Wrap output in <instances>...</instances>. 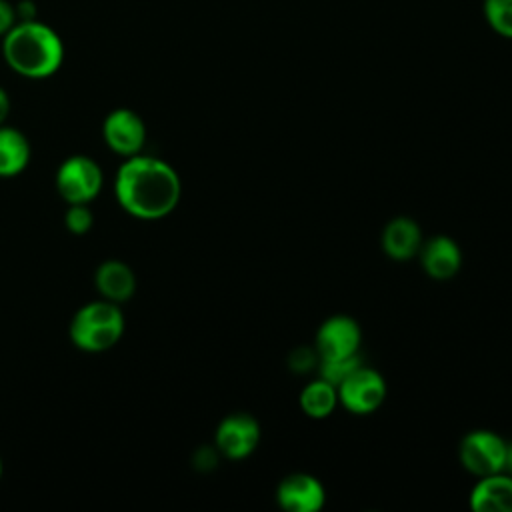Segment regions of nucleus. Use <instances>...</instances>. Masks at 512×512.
<instances>
[{"instance_id": "nucleus-1", "label": "nucleus", "mask_w": 512, "mask_h": 512, "mask_svg": "<svg viewBox=\"0 0 512 512\" xmlns=\"http://www.w3.org/2000/svg\"><path fill=\"white\" fill-rule=\"evenodd\" d=\"M114 194L120 208L130 216L158 220L178 206L182 182L168 162L136 154L118 166Z\"/></svg>"}, {"instance_id": "nucleus-2", "label": "nucleus", "mask_w": 512, "mask_h": 512, "mask_svg": "<svg viewBox=\"0 0 512 512\" xmlns=\"http://www.w3.org/2000/svg\"><path fill=\"white\" fill-rule=\"evenodd\" d=\"M64 40L46 22L36 18L18 20L2 36V56L12 72L22 78L42 80L54 76L64 64Z\"/></svg>"}, {"instance_id": "nucleus-3", "label": "nucleus", "mask_w": 512, "mask_h": 512, "mask_svg": "<svg viewBox=\"0 0 512 512\" xmlns=\"http://www.w3.org/2000/svg\"><path fill=\"white\" fill-rule=\"evenodd\" d=\"M124 314L120 304L94 300L76 310L70 322V340L84 352H106L118 344L124 334Z\"/></svg>"}, {"instance_id": "nucleus-4", "label": "nucleus", "mask_w": 512, "mask_h": 512, "mask_svg": "<svg viewBox=\"0 0 512 512\" xmlns=\"http://www.w3.org/2000/svg\"><path fill=\"white\" fill-rule=\"evenodd\" d=\"M102 168L84 154L68 156L56 170V192L66 204H90L102 190Z\"/></svg>"}, {"instance_id": "nucleus-5", "label": "nucleus", "mask_w": 512, "mask_h": 512, "mask_svg": "<svg viewBox=\"0 0 512 512\" xmlns=\"http://www.w3.org/2000/svg\"><path fill=\"white\" fill-rule=\"evenodd\" d=\"M508 444L490 430H474L460 442V462L476 476H490L504 470Z\"/></svg>"}, {"instance_id": "nucleus-6", "label": "nucleus", "mask_w": 512, "mask_h": 512, "mask_svg": "<svg viewBox=\"0 0 512 512\" xmlns=\"http://www.w3.org/2000/svg\"><path fill=\"white\" fill-rule=\"evenodd\" d=\"M106 146L118 156L130 158L142 152L146 142V124L138 112L130 108H114L102 124Z\"/></svg>"}, {"instance_id": "nucleus-7", "label": "nucleus", "mask_w": 512, "mask_h": 512, "mask_svg": "<svg viewBox=\"0 0 512 512\" xmlns=\"http://www.w3.org/2000/svg\"><path fill=\"white\" fill-rule=\"evenodd\" d=\"M386 398L384 378L370 368L358 366L338 384V400L354 414L374 412Z\"/></svg>"}, {"instance_id": "nucleus-8", "label": "nucleus", "mask_w": 512, "mask_h": 512, "mask_svg": "<svg viewBox=\"0 0 512 512\" xmlns=\"http://www.w3.org/2000/svg\"><path fill=\"white\" fill-rule=\"evenodd\" d=\"M362 332L354 318L332 316L328 318L316 334V354L320 360H338L356 356L360 348Z\"/></svg>"}, {"instance_id": "nucleus-9", "label": "nucleus", "mask_w": 512, "mask_h": 512, "mask_svg": "<svg viewBox=\"0 0 512 512\" xmlns=\"http://www.w3.org/2000/svg\"><path fill=\"white\" fill-rule=\"evenodd\" d=\"M260 442V426L250 414H230L216 428V448L232 460L250 456Z\"/></svg>"}, {"instance_id": "nucleus-10", "label": "nucleus", "mask_w": 512, "mask_h": 512, "mask_svg": "<svg viewBox=\"0 0 512 512\" xmlns=\"http://www.w3.org/2000/svg\"><path fill=\"white\" fill-rule=\"evenodd\" d=\"M278 504L290 512H316L326 502L324 486L310 474H292L284 478L276 492Z\"/></svg>"}, {"instance_id": "nucleus-11", "label": "nucleus", "mask_w": 512, "mask_h": 512, "mask_svg": "<svg viewBox=\"0 0 512 512\" xmlns=\"http://www.w3.org/2000/svg\"><path fill=\"white\" fill-rule=\"evenodd\" d=\"M418 254H420L424 272L436 280L452 278L462 264L460 246L448 236H434L422 242V248Z\"/></svg>"}, {"instance_id": "nucleus-12", "label": "nucleus", "mask_w": 512, "mask_h": 512, "mask_svg": "<svg viewBox=\"0 0 512 512\" xmlns=\"http://www.w3.org/2000/svg\"><path fill=\"white\" fill-rule=\"evenodd\" d=\"M94 284L100 296L114 304L128 302L136 292V276L122 260H104L94 272Z\"/></svg>"}, {"instance_id": "nucleus-13", "label": "nucleus", "mask_w": 512, "mask_h": 512, "mask_svg": "<svg viewBox=\"0 0 512 512\" xmlns=\"http://www.w3.org/2000/svg\"><path fill=\"white\" fill-rule=\"evenodd\" d=\"M382 248L392 260H410L422 248L420 226L406 216L390 220L382 232Z\"/></svg>"}, {"instance_id": "nucleus-14", "label": "nucleus", "mask_w": 512, "mask_h": 512, "mask_svg": "<svg viewBox=\"0 0 512 512\" xmlns=\"http://www.w3.org/2000/svg\"><path fill=\"white\" fill-rule=\"evenodd\" d=\"M470 506L478 512H512V476H482L470 494Z\"/></svg>"}, {"instance_id": "nucleus-15", "label": "nucleus", "mask_w": 512, "mask_h": 512, "mask_svg": "<svg viewBox=\"0 0 512 512\" xmlns=\"http://www.w3.org/2000/svg\"><path fill=\"white\" fill-rule=\"evenodd\" d=\"M32 158L28 138L14 126H0V178H14L26 170Z\"/></svg>"}, {"instance_id": "nucleus-16", "label": "nucleus", "mask_w": 512, "mask_h": 512, "mask_svg": "<svg viewBox=\"0 0 512 512\" xmlns=\"http://www.w3.org/2000/svg\"><path fill=\"white\" fill-rule=\"evenodd\" d=\"M338 402V388L324 378L310 382L300 394V406L310 418H326Z\"/></svg>"}, {"instance_id": "nucleus-17", "label": "nucleus", "mask_w": 512, "mask_h": 512, "mask_svg": "<svg viewBox=\"0 0 512 512\" xmlns=\"http://www.w3.org/2000/svg\"><path fill=\"white\" fill-rule=\"evenodd\" d=\"M482 14L498 36L512 40V0H482Z\"/></svg>"}, {"instance_id": "nucleus-18", "label": "nucleus", "mask_w": 512, "mask_h": 512, "mask_svg": "<svg viewBox=\"0 0 512 512\" xmlns=\"http://www.w3.org/2000/svg\"><path fill=\"white\" fill-rule=\"evenodd\" d=\"M358 366H362L358 354L348 358H338V360H320V378L328 380L338 388V384L346 380Z\"/></svg>"}, {"instance_id": "nucleus-19", "label": "nucleus", "mask_w": 512, "mask_h": 512, "mask_svg": "<svg viewBox=\"0 0 512 512\" xmlns=\"http://www.w3.org/2000/svg\"><path fill=\"white\" fill-rule=\"evenodd\" d=\"M94 224V212L90 210V204H68V210L64 214V226L72 234H86Z\"/></svg>"}, {"instance_id": "nucleus-20", "label": "nucleus", "mask_w": 512, "mask_h": 512, "mask_svg": "<svg viewBox=\"0 0 512 512\" xmlns=\"http://www.w3.org/2000/svg\"><path fill=\"white\" fill-rule=\"evenodd\" d=\"M16 22H18L16 6L8 0H0V38L6 36Z\"/></svg>"}, {"instance_id": "nucleus-21", "label": "nucleus", "mask_w": 512, "mask_h": 512, "mask_svg": "<svg viewBox=\"0 0 512 512\" xmlns=\"http://www.w3.org/2000/svg\"><path fill=\"white\" fill-rule=\"evenodd\" d=\"M314 352V350H312ZM306 348H300V350H294L292 352V368L294 370H306L314 364V354Z\"/></svg>"}, {"instance_id": "nucleus-22", "label": "nucleus", "mask_w": 512, "mask_h": 512, "mask_svg": "<svg viewBox=\"0 0 512 512\" xmlns=\"http://www.w3.org/2000/svg\"><path fill=\"white\" fill-rule=\"evenodd\" d=\"M8 114H10V96H8V92L0 86V126L6 122Z\"/></svg>"}, {"instance_id": "nucleus-23", "label": "nucleus", "mask_w": 512, "mask_h": 512, "mask_svg": "<svg viewBox=\"0 0 512 512\" xmlns=\"http://www.w3.org/2000/svg\"><path fill=\"white\" fill-rule=\"evenodd\" d=\"M504 470H508V472H510V476H512V444L508 446V452H506V464H504Z\"/></svg>"}, {"instance_id": "nucleus-24", "label": "nucleus", "mask_w": 512, "mask_h": 512, "mask_svg": "<svg viewBox=\"0 0 512 512\" xmlns=\"http://www.w3.org/2000/svg\"><path fill=\"white\" fill-rule=\"evenodd\" d=\"M0 478H2V458H0Z\"/></svg>"}]
</instances>
